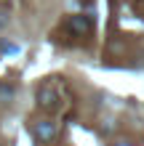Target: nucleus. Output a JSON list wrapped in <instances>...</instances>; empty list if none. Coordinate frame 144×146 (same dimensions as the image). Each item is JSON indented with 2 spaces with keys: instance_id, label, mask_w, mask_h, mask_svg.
I'll return each instance as SVG.
<instances>
[{
  "instance_id": "f257e3e1",
  "label": "nucleus",
  "mask_w": 144,
  "mask_h": 146,
  "mask_svg": "<svg viewBox=\"0 0 144 146\" xmlns=\"http://www.w3.org/2000/svg\"><path fill=\"white\" fill-rule=\"evenodd\" d=\"M32 135H35V141L38 143H51V141H56V135H59V122L54 117H40L32 122Z\"/></svg>"
},
{
  "instance_id": "f03ea898",
  "label": "nucleus",
  "mask_w": 144,
  "mask_h": 146,
  "mask_svg": "<svg viewBox=\"0 0 144 146\" xmlns=\"http://www.w3.org/2000/svg\"><path fill=\"white\" fill-rule=\"evenodd\" d=\"M38 109H43V111H54L59 106V96H56V85L54 82H43L38 88Z\"/></svg>"
},
{
  "instance_id": "7ed1b4c3",
  "label": "nucleus",
  "mask_w": 144,
  "mask_h": 146,
  "mask_svg": "<svg viewBox=\"0 0 144 146\" xmlns=\"http://www.w3.org/2000/svg\"><path fill=\"white\" fill-rule=\"evenodd\" d=\"M70 29L72 32H78V35H88L91 29H94V16L91 13H75V16H70Z\"/></svg>"
},
{
  "instance_id": "20e7f679",
  "label": "nucleus",
  "mask_w": 144,
  "mask_h": 146,
  "mask_svg": "<svg viewBox=\"0 0 144 146\" xmlns=\"http://www.w3.org/2000/svg\"><path fill=\"white\" fill-rule=\"evenodd\" d=\"M13 96H16V88H13V85L0 82V101H11Z\"/></svg>"
},
{
  "instance_id": "39448f33",
  "label": "nucleus",
  "mask_w": 144,
  "mask_h": 146,
  "mask_svg": "<svg viewBox=\"0 0 144 146\" xmlns=\"http://www.w3.org/2000/svg\"><path fill=\"white\" fill-rule=\"evenodd\" d=\"M0 53H19V45H13V42H8V40H0Z\"/></svg>"
},
{
  "instance_id": "423d86ee",
  "label": "nucleus",
  "mask_w": 144,
  "mask_h": 146,
  "mask_svg": "<svg viewBox=\"0 0 144 146\" xmlns=\"http://www.w3.org/2000/svg\"><path fill=\"white\" fill-rule=\"evenodd\" d=\"M112 146H136V143H133L131 138H125V135H120V138H115V141H112Z\"/></svg>"
},
{
  "instance_id": "0eeeda50",
  "label": "nucleus",
  "mask_w": 144,
  "mask_h": 146,
  "mask_svg": "<svg viewBox=\"0 0 144 146\" xmlns=\"http://www.w3.org/2000/svg\"><path fill=\"white\" fill-rule=\"evenodd\" d=\"M3 27H8V13L0 11V29H3Z\"/></svg>"
}]
</instances>
